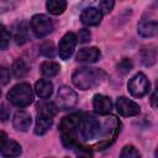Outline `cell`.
Listing matches in <instances>:
<instances>
[{
  "instance_id": "7a4b0ae2",
  "label": "cell",
  "mask_w": 158,
  "mask_h": 158,
  "mask_svg": "<svg viewBox=\"0 0 158 158\" xmlns=\"http://www.w3.org/2000/svg\"><path fill=\"white\" fill-rule=\"evenodd\" d=\"M9 101L19 107H25L30 105L33 100V91L28 83H20L12 86V89L7 93Z\"/></svg>"
},
{
  "instance_id": "e0dca14e",
  "label": "cell",
  "mask_w": 158,
  "mask_h": 158,
  "mask_svg": "<svg viewBox=\"0 0 158 158\" xmlns=\"http://www.w3.org/2000/svg\"><path fill=\"white\" fill-rule=\"evenodd\" d=\"M37 115L40 116H46V117H54L58 112V107L57 105H54L53 102H48V101H44V102H40L37 105Z\"/></svg>"
},
{
  "instance_id": "52a82bcc",
  "label": "cell",
  "mask_w": 158,
  "mask_h": 158,
  "mask_svg": "<svg viewBox=\"0 0 158 158\" xmlns=\"http://www.w3.org/2000/svg\"><path fill=\"white\" fill-rule=\"evenodd\" d=\"M77 35L73 33V32H67L59 41V44H58V53H59V57L64 60L69 59L70 56L73 54L74 49H75V46H77Z\"/></svg>"
},
{
  "instance_id": "6da1fadb",
  "label": "cell",
  "mask_w": 158,
  "mask_h": 158,
  "mask_svg": "<svg viewBox=\"0 0 158 158\" xmlns=\"http://www.w3.org/2000/svg\"><path fill=\"white\" fill-rule=\"evenodd\" d=\"M105 78L106 74L102 69L83 67V68H78L73 73L72 81L80 90H89L100 85Z\"/></svg>"
},
{
  "instance_id": "603a6c76",
  "label": "cell",
  "mask_w": 158,
  "mask_h": 158,
  "mask_svg": "<svg viewBox=\"0 0 158 158\" xmlns=\"http://www.w3.org/2000/svg\"><path fill=\"white\" fill-rule=\"evenodd\" d=\"M28 31H27V26L25 22L20 23V26L17 27V31H16V35H15V40H16V43L17 44H23L27 42V38H28Z\"/></svg>"
},
{
  "instance_id": "3957f363",
  "label": "cell",
  "mask_w": 158,
  "mask_h": 158,
  "mask_svg": "<svg viewBox=\"0 0 158 158\" xmlns=\"http://www.w3.org/2000/svg\"><path fill=\"white\" fill-rule=\"evenodd\" d=\"M101 123L98 118L90 115H85L81 117V122L79 126L78 132H80V136L85 141H93L99 138L101 136Z\"/></svg>"
},
{
  "instance_id": "8992f818",
  "label": "cell",
  "mask_w": 158,
  "mask_h": 158,
  "mask_svg": "<svg viewBox=\"0 0 158 158\" xmlns=\"http://www.w3.org/2000/svg\"><path fill=\"white\" fill-rule=\"evenodd\" d=\"M77 101H78V95L72 88L67 85H63L59 88L57 93V100H56L58 109H62V110L72 109L75 106Z\"/></svg>"
},
{
  "instance_id": "e575fe53",
  "label": "cell",
  "mask_w": 158,
  "mask_h": 158,
  "mask_svg": "<svg viewBox=\"0 0 158 158\" xmlns=\"http://www.w3.org/2000/svg\"><path fill=\"white\" fill-rule=\"evenodd\" d=\"M0 96H1V91H0Z\"/></svg>"
},
{
  "instance_id": "9c48e42d",
  "label": "cell",
  "mask_w": 158,
  "mask_h": 158,
  "mask_svg": "<svg viewBox=\"0 0 158 158\" xmlns=\"http://www.w3.org/2000/svg\"><path fill=\"white\" fill-rule=\"evenodd\" d=\"M116 110L120 115L128 117V116H136L139 114V106L138 104H136L135 101L125 98V96H120L116 101Z\"/></svg>"
},
{
  "instance_id": "ac0fdd59",
  "label": "cell",
  "mask_w": 158,
  "mask_h": 158,
  "mask_svg": "<svg viewBox=\"0 0 158 158\" xmlns=\"http://www.w3.org/2000/svg\"><path fill=\"white\" fill-rule=\"evenodd\" d=\"M53 123V118L52 117H46V116H40L37 115V120H36V127H35V133L36 135H44Z\"/></svg>"
},
{
  "instance_id": "5b68a950",
  "label": "cell",
  "mask_w": 158,
  "mask_h": 158,
  "mask_svg": "<svg viewBox=\"0 0 158 158\" xmlns=\"http://www.w3.org/2000/svg\"><path fill=\"white\" fill-rule=\"evenodd\" d=\"M31 28L35 36L41 38V37L49 35L53 31V22L48 16L38 14L31 19Z\"/></svg>"
},
{
  "instance_id": "f546056e",
  "label": "cell",
  "mask_w": 158,
  "mask_h": 158,
  "mask_svg": "<svg viewBox=\"0 0 158 158\" xmlns=\"http://www.w3.org/2000/svg\"><path fill=\"white\" fill-rule=\"evenodd\" d=\"M91 38V35L89 32V30L86 28H81L79 32H78V36H77V41H79L80 43H86L89 42Z\"/></svg>"
},
{
  "instance_id": "4316f807",
  "label": "cell",
  "mask_w": 158,
  "mask_h": 158,
  "mask_svg": "<svg viewBox=\"0 0 158 158\" xmlns=\"http://www.w3.org/2000/svg\"><path fill=\"white\" fill-rule=\"evenodd\" d=\"M131 69H132V63H131V60L127 59V58H123V59L117 64V70H118L120 73H122V74H127Z\"/></svg>"
},
{
  "instance_id": "4dcf8cb0",
  "label": "cell",
  "mask_w": 158,
  "mask_h": 158,
  "mask_svg": "<svg viewBox=\"0 0 158 158\" xmlns=\"http://www.w3.org/2000/svg\"><path fill=\"white\" fill-rule=\"evenodd\" d=\"M9 81H10V73H9V70L5 67L0 65V85H5Z\"/></svg>"
},
{
  "instance_id": "9a60e30c",
  "label": "cell",
  "mask_w": 158,
  "mask_h": 158,
  "mask_svg": "<svg viewBox=\"0 0 158 158\" xmlns=\"http://www.w3.org/2000/svg\"><path fill=\"white\" fill-rule=\"evenodd\" d=\"M35 91L41 99H47L53 94V84L48 79H40L35 85Z\"/></svg>"
},
{
  "instance_id": "44dd1931",
  "label": "cell",
  "mask_w": 158,
  "mask_h": 158,
  "mask_svg": "<svg viewBox=\"0 0 158 158\" xmlns=\"http://www.w3.org/2000/svg\"><path fill=\"white\" fill-rule=\"evenodd\" d=\"M47 10L52 15H60L67 9V0H47Z\"/></svg>"
},
{
  "instance_id": "d4e9b609",
  "label": "cell",
  "mask_w": 158,
  "mask_h": 158,
  "mask_svg": "<svg viewBox=\"0 0 158 158\" xmlns=\"http://www.w3.org/2000/svg\"><path fill=\"white\" fill-rule=\"evenodd\" d=\"M40 52H41L42 56H44V57H47V58H53V57L56 56L54 44H53L52 42L47 41V42H44V43H42V44L40 46Z\"/></svg>"
},
{
  "instance_id": "ffe728a7",
  "label": "cell",
  "mask_w": 158,
  "mask_h": 158,
  "mask_svg": "<svg viewBox=\"0 0 158 158\" xmlns=\"http://www.w3.org/2000/svg\"><path fill=\"white\" fill-rule=\"evenodd\" d=\"M41 73L44 75V77H47V78H52V77H54V75H57L58 73H59V69H60V67H59V64L57 63V62H54V60H46V62H43L42 64H41Z\"/></svg>"
},
{
  "instance_id": "8fae6325",
  "label": "cell",
  "mask_w": 158,
  "mask_h": 158,
  "mask_svg": "<svg viewBox=\"0 0 158 158\" xmlns=\"http://www.w3.org/2000/svg\"><path fill=\"white\" fill-rule=\"evenodd\" d=\"M101 19H102V12L100 11V9H96V7H86L80 14L81 22L88 26L99 25L101 22Z\"/></svg>"
},
{
  "instance_id": "277c9868",
  "label": "cell",
  "mask_w": 158,
  "mask_h": 158,
  "mask_svg": "<svg viewBox=\"0 0 158 158\" xmlns=\"http://www.w3.org/2000/svg\"><path fill=\"white\" fill-rule=\"evenodd\" d=\"M151 84L149 80L147 79V77L143 73H137L135 74L127 84V89L130 91V94L135 98H142L144 96L148 91H149Z\"/></svg>"
},
{
  "instance_id": "f1b7e54d",
  "label": "cell",
  "mask_w": 158,
  "mask_h": 158,
  "mask_svg": "<svg viewBox=\"0 0 158 158\" xmlns=\"http://www.w3.org/2000/svg\"><path fill=\"white\" fill-rule=\"evenodd\" d=\"M115 0H100V11L102 14H109L114 9Z\"/></svg>"
},
{
  "instance_id": "836d02e7",
  "label": "cell",
  "mask_w": 158,
  "mask_h": 158,
  "mask_svg": "<svg viewBox=\"0 0 158 158\" xmlns=\"http://www.w3.org/2000/svg\"><path fill=\"white\" fill-rule=\"evenodd\" d=\"M156 101H157V90H156V91L153 93V95H152V99H151V102H152V106H153L154 109L157 107V102H156Z\"/></svg>"
},
{
  "instance_id": "1f68e13d",
  "label": "cell",
  "mask_w": 158,
  "mask_h": 158,
  "mask_svg": "<svg viewBox=\"0 0 158 158\" xmlns=\"http://www.w3.org/2000/svg\"><path fill=\"white\" fill-rule=\"evenodd\" d=\"M10 116L9 109L5 105H0V121H6Z\"/></svg>"
},
{
  "instance_id": "484cf974",
  "label": "cell",
  "mask_w": 158,
  "mask_h": 158,
  "mask_svg": "<svg viewBox=\"0 0 158 158\" xmlns=\"http://www.w3.org/2000/svg\"><path fill=\"white\" fill-rule=\"evenodd\" d=\"M120 157L121 158H139L141 154H139V152L133 146L128 144V146H125L122 148V151L120 153Z\"/></svg>"
},
{
  "instance_id": "5bb4252c",
  "label": "cell",
  "mask_w": 158,
  "mask_h": 158,
  "mask_svg": "<svg viewBox=\"0 0 158 158\" xmlns=\"http://www.w3.org/2000/svg\"><path fill=\"white\" fill-rule=\"evenodd\" d=\"M137 32L142 37H154L158 33V25L156 21L141 20L137 26Z\"/></svg>"
},
{
  "instance_id": "2e32d148",
  "label": "cell",
  "mask_w": 158,
  "mask_h": 158,
  "mask_svg": "<svg viewBox=\"0 0 158 158\" xmlns=\"http://www.w3.org/2000/svg\"><path fill=\"white\" fill-rule=\"evenodd\" d=\"M0 154L4 157H17L21 154V146L15 141H6L0 147Z\"/></svg>"
},
{
  "instance_id": "4fadbf2b",
  "label": "cell",
  "mask_w": 158,
  "mask_h": 158,
  "mask_svg": "<svg viewBox=\"0 0 158 158\" xmlns=\"http://www.w3.org/2000/svg\"><path fill=\"white\" fill-rule=\"evenodd\" d=\"M101 57V52L96 47L81 48L77 54V60L80 63H94L99 60Z\"/></svg>"
},
{
  "instance_id": "cb8c5ba5",
  "label": "cell",
  "mask_w": 158,
  "mask_h": 158,
  "mask_svg": "<svg viewBox=\"0 0 158 158\" xmlns=\"http://www.w3.org/2000/svg\"><path fill=\"white\" fill-rule=\"evenodd\" d=\"M9 44H10V32L2 23H0V51L6 49Z\"/></svg>"
},
{
  "instance_id": "d6a6232c",
  "label": "cell",
  "mask_w": 158,
  "mask_h": 158,
  "mask_svg": "<svg viewBox=\"0 0 158 158\" xmlns=\"http://www.w3.org/2000/svg\"><path fill=\"white\" fill-rule=\"evenodd\" d=\"M6 141H7V135H6L5 132L0 131V147H1Z\"/></svg>"
},
{
  "instance_id": "30bf717a",
  "label": "cell",
  "mask_w": 158,
  "mask_h": 158,
  "mask_svg": "<svg viewBox=\"0 0 158 158\" xmlns=\"http://www.w3.org/2000/svg\"><path fill=\"white\" fill-rule=\"evenodd\" d=\"M93 107L96 114L107 115L112 110V101L109 96H105L102 94H96L93 99Z\"/></svg>"
},
{
  "instance_id": "ba28073f",
  "label": "cell",
  "mask_w": 158,
  "mask_h": 158,
  "mask_svg": "<svg viewBox=\"0 0 158 158\" xmlns=\"http://www.w3.org/2000/svg\"><path fill=\"white\" fill-rule=\"evenodd\" d=\"M81 114H70L65 117H63V120L60 121L59 125V130L62 132V135H69V136H75L78 133L80 122H81Z\"/></svg>"
},
{
  "instance_id": "83f0119b",
  "label": "cell",
  "mask_w": 158,
  "mask_h": 158,
  "mask_svg": "<svg viewBox=\"0 0 158 158\" xmlns=\"http://www.w3.org/2000/svg\"><path fill=\"white\" fill-rule=\"evenodd\" d=\"M16 6V0H0V14L12 10Z\"/></svg>"
},
{
  "instance_id": "d6986e66",
  "label": "cell",
  "mask_w": 158,
  "mask_h": 158,
  "mask_svg": "<svg viewBox=\"0 0 158 158\" xmlns=\"http://www.w3.org/2000/svg\"><path fill=\"white\" fill-rule=\"evenodd\" d=\"M141 59L144 65H153L157 60V51L153 46L143 47L141 51Z\"/></svg>"
},
{
  "instance_id": "7c38bea8",
  "label": "cell",
  "mask_w": 158,
  "mask_h": 158,
  "mask_svg": "<svg viewBox=\"0 0 158 158\" xmlns=\"http://www.w3.org/2000/svg\"><path fill=\"white\" fill-rule=\"evenodd\" d=\"M31 116L28 112L23 111V110H19L14 114L12 117V126L15 127V130L21 131V132H26L30 126H31Z\"/></svg>"
},
{
  "instance_id": "7402d4cb",
  "label": "cell",
  "mask_w": 158,
  "mask_h": 158,
  "mask_svg": "<svg viewBox=\"0 0 158 158\" xmlns=\"http://www.w3.org/2000/svg\"><path fill=\"white\" fill-rule=\"evenodd\" d=\"M12 74L15 78H23L28 73V65L23 59H16L12 64Z\"/></svg>"
}]
</instances>
